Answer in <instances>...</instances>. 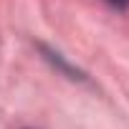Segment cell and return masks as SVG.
Masks as SVG:
<instances>
[{
    "label": "cell",
    "instance_id": "obj_1",
    "mask_svg": "<svg viewBox=\"0 0 129 129\" xmlns=\"http://www.w3.org/2000/svg\"><path fill=\"white\" fill-rule=\"evenodd\" d=\"M104 3H109V5L116 8V10H126V8H129V0H104Z\"/></svg>",
    "mask_w": 129,
    "mask_h": 129
}]
</instances>
